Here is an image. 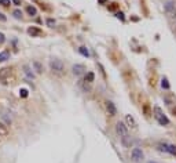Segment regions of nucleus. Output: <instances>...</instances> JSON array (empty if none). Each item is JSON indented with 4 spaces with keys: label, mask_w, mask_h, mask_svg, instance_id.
I'll return each instance as SVG.
<instances>
[{
    "label": "nucleus",
    "mask_w": 176,
    "mask_h": 163,
    "mask_svg": "<svg viewBox=\"0 0 176 163\" xmlns=\"http://www.w3.org/2000/svg\"><path fill=\"white\" fill-rule=\"evenodd\" d=\"M154 118L157 119V122L160 123V125H169V119L164 115V112L161 111V108L160 107H154Z\"/></svg>",
    "instance_id": "obj_1"
},
{
    "label": "nucleus",
    "mask_w": 176,
    "mask_h": 163,
    "mask_svg": "<svg viewBox=\"0 0 176 163\" xmlns=\"http://www.w3.org/2000/svg\"><path fill=\"white\" fill-rule=\"evenodd\" d=\"M50 68H51V71H52L54 73H57V75H62L65 66H63V62L61 61V60H51L50 61Z\"/></svg>",
    "instance_id": "obj_2"
},
{
    "label": "nucleus",
    "mask_w": 176,
    "mask_h": 163,
    "mask_svg": "<svg viewBox=\"0 0 176 163\" xmlns=\"http://www.w3.org/2000/svg\"><path fill=\"white\" fill-rule=\"evenodd\" d=\"M165 13L169 15L171 18H175L176 17V4H175V1H168L167 4H165Z\"/></svg>",
    "instance_id": "obj_3"
},
{
    "label": "nucleus",
    "mask_w": 176,
    "mask_h": 163,
    "mask_svg": "<svg viewBox=\"0 0 176 163\" xmlns=\"http://www.w3.org/2000/svg\"><path fill=\"white\" fill-rule=\"evenodd\" d=\"M131 158L133 162H142L143 160V152H142V149H139V148H133L132 149V153H131Z\"/></svg>",
    "instance_id": "obj_4"
},
{
    "label": "nucleus",
    "mask_w": 176,
    "mask_h": 163,
    "mask_svg": "<svg viewBox=\"0 0 176 163\" xmlns=\"http://www.w3.org/2000/svg\"><path fill=\"white\" fill-rule=\"evenodd\" d=\"M116 131H117V134H118L121 138L128 136V129H127V126L124 125L123 122H118V123L116 125Z\"/></svg>",
    "instance_id": "obj_5"
},
{
    "label": "nucleus",
    "mask_w": 176,
    "mask_h": 163,
    "mask_svg": "<svg viewBox=\"0 0 176 163\" xmlns=\"http://www.w3.org/2000/svg\"><path fill=\"white\" fill-rule=\"evenodd\" d=\"M28 35H30L32 38H39V36L43 35V31L36 28V26H29L28 28Z\"/></svg>",
    "instance_id": "obj_6"
},
{
    "label": "nucleus",
    "mask_w": 176,
    "mask_h": 163,
    "mask_svg": "<svg viewBox=\"0 0 176 163\" xmlns=\"http://www.w3.org/2000/svg\"><path fill=\"white\" fill-rule=\"evenodd\" d=\"M11 75V68H1L0 69V80L3 83H6L7 77H10Z\"/></svg>",
    "instance_id": "obj_7"
},
{
    "label": "nucleus",
    "mask_w": 176,
    "mask_h": 163,
    "mask_svg": "<svg viewBox=\"0 0 176 163\" xmlns=\"http://www.w3.org/2000/svg\"><path fill=\"white\" fill-rule=\"evenodd\" d=\"M72 71H73V73H74L76 76H80L83 72L85 71V66H84V65H81V64H76V65H73Z\"/></svg>",
    "instance_id": "obj_8"
},
{
    "label": "nucleus",
    "mask_w": 176,
    "mask_h": 163,
    "mask_svg": "<svg viewBox=\"0 0 176 163\" xmlns=\"http://www.w3.org/2000/svg\"><path fill=\"white\" fill-rule=\"evenodd\" d=\"M106 111L109 112L110 116H114V115L117 113V109H116V107H114V104L112 101H107L106 102Z\"/></svg>",
    "instance_id": "obj_9"
},
{
    "label": "nucleus",
    "mask_w": 176,
    "mask_h": 163,
    "mask_svg": "<svg viewBox=\"0 0 176 163\" xmlns=\"http://www.w3.org/2000/svg\"><path fill=\"white\" fill-rule=\"evenodd\" d=\"M164 101H165L168 105H172V104H175V102H176L175 94H172V93H167V94L164 95Z\"/></svg>",
    "instance_id": "obj_10"
},
{
    "label": "nucleus",
    "mask_w": 176,
    "mask_h": 163,
    "mask_svg": "<svg viewBox=\"0 0 176 163\" xmlns=\"http://www.w3.org/2000/svg\"><path fill=\"white\" fill-rule=\"evenodd\" d=\"M8 136V129H7V125L3 123L0 120V137H7Z\"/></svg>",
    "instance_id": "obj_11"
},
{
    "label": "nucleus",
    "mask_w": 176,
    "mask_h": 163,
    "mask_svg": "<svg viewBox=\"0 0 176 163\" xmlns=\"http://www.w3.org/2000/svg\"><path fill=\"white\" fill-rule=\"evenodd\" d=\"M125 122H127V125L128 126H131L132 129H136V122H135V119H133V118H132L131 115H127L125 116Z\"/></svg>",
    "instance_id": "obj_12"
},
{
    "label": "nucleus",
    "mask_w": 176,
    "mask_h": 163,
    "mask_svg": "<svg viewBox=\"0 0 176 163\" xmlns=\"http://www.w3.org/2000/svg\"><path fill=\"white\" fill-rule=\"evenodd\" d=\"M121 141H123L124 147H127V148H129V147L132 145V142H133V141H132V138L129 137V136H125V137H123V138H121Z\"/></svg>",
    "instance_id": "obj_13"
},
{
    "label": "nucleus",
    "mask_w": 176,
    "mask_h": 163,
    "mask_svg": "<svg viewBox=\"0 0 176 163\" xmlns=\"http://www.w3.org/2000/svg\"><path fill=\"white\" fill-rule=\"evenodd\" d=\"M33 68H35V71H36L37 73H43V71H44L43 65L39 62V61H33Z\"/></svg>",
    "instance_id": "obj_14"
},
{
    "label": "nucleus",
    "mask_w": 176,
    "mask_h": 163,
    "mask_svg": "<svg viewBox=\"0 0 176 163\" xmlns=\"http://www.w3.org/2000/svg\"><path fill=\"white\" fill-rule=\"evenodd\" d=\"M24 72H25V75L28 76V79H32V80L35 79V73H33L30 69H29V66H28V65H24Z\"/></svg>",
    "instance_id": "obj_15"
},
{
    "label": "nucleus",
    "mask_w": 176,
    "mask_h": 163,
    "mask_svg": "<svg viewBox=\"0 0 176 163\" xmlns=\"http://www.w3.org/2000/svg\"><path fill=\"white\" fill-rule=\"evenodd\" d=\"M26 13L29 14L30 17H35V15H37V10H36L35 6H28L26 7Z\"/></svg>",
    "instance_id": "obj_16"
},
{
    "label": "nucleus",
    "mask_w": 176,
    "mask_h": 163,
    "mask_svg": "<svg viewBox=\"0 0 176 163\" xmlns=\"http://www.w3.org/2000/svg\"><path fill=\"white\" fill-rule=\"evenodd\" d=\"M7 60H10V53L8 51H1L0 53V62H4Z\"/></svg>",
    "instance_id": "obj_17"
},
{
    "label": "nucleus",
    "mask_w": 176,
    "mask_h": 163,
    "mask_svg": "<svg viewBox=\"0 0 176 163\" xmlns=\"http://www.w3.org/2000/svg\"><path fill=\"white\" fill-rule=\"evenodd\" d=\"M94 79H95V75L92 73V72H88L87 73V76H85V83H92L94 82Z\"/></svg>",
    "instance_id": "obj_18"
},
{
    "label": "nucleus",
    "mask_w": 176,
    "mask_h": 163,
    "mask_svg": "<svg viewBox=\"0 0 176 163\" xmlns=\"http://www.w3.org/2000/svg\"><path fill=\"white\" fill-rule=\"evenodd\" d=\"M1 118L4 119L6 125H10V123H11V116H7V111H3V115H1Z\"/></svg>",
    "instance_id": "obj_19"
},
{
    "label": "nucleus",
    "mask_w": 176,
    "mask_h": 163,
    "mask_svg": "<svg viewBox=\"0 0 176 163\" xmlns=\"http://www.w3.org/2000/svg\"><path fill=\"white\" fill-rule=\"evenodd\" d=\"M161 86H162V88H165V90H169V83H168V79L167 77H162V80H161Z\"/></svg>",
    "instance_id": "obj_20"
},
{
    "label": "nucleus",
    "mask_w": 176,
    "mask_h": 163,
    "mask_svg": "<svg viewBox=\"0 0 176 163\" xmlns=\"http://www.w3.org/2000/svg\"><path fill=\"white\" fill-rule=\"evenodd\" d=\"M13 15H14V18L21 19V18H22V11L17 8V10H14V11H13Z\"/></svg>",
    "instance_id": "obj_21"
},
{
    "label": "nucleus",
    "mask_w": 176,
    "mask_h": 163,
    "mask_svg": "<svg viewBox=\"0 0 176 163\" xmlns=\"http://www.w3.org/2000/svg\"><path fill=\"white\" fill-rule=\"evenodd\" d=\"M79 51H80V54H81V55H84V57L89 55V51H88L87 47H80V49H79Z\"/></svg>",
    "instance_id": "obj_22"
},
{
    "label": "nucleus",
    "mask_w": 176,
    "mask_h": 163,
    "mask_svg": "<svg viewBox=\"0 0 176 163\" xmlns=\"http://www.w3.org/2000/svg\"><path fill=\"white\" fill-rule=\"evenodd\" d=\"M168 152L172 155H176V147L175 145H168Z\"/></svg>",
    "instance_id": "obj_23"
},
{
    "label": "nucleus",
    "mask_w": 176,
    "mask_h": 163,
    "mask_svg": "<svg viewBox=\"0 0 176 163\" xmlns=\"http://www.w3.org/2000/svg\"><path fill=\"white\" fill-rule=\"evenodd\" d=\"M19 95H21L22 98H26V97H28V90H26V88H21V91H19Z\"/></svg>",
    "instance_id": "obj_24"
},
{
    "label": "nucleus",
    "mask_w": 176,
    "mask_h": 163,
    "mask_svg": "<svg viewBox=\"0 0 176 163\" xmlns=\"http://www.w3.org/2000/svg\"><path fill=\"white\" fill-rule=\"evenodd\" d=\"M11 4L10 3V0H0V6H3V7H8Z\"/></svg>",
    "instance_id": "obj_25"
},
{
    "label": "nucleus",
    "mask_w": 176,
    "mask_h": 163,
    "mask_svg": "<svg viewBox=\"0 0 176 163\" xmlns=\"http://www.w3.org/2000/svg\"><path fill=\"white\" fill-rule=\"evenodd\" d=\"M47 25L50 26V28H54V25H55V21H54L52 18H48V19H47Z\"/></svg>",
    "instance_id": "obj_26"
},
{
    "label": "nucleus",
    "mask_w": 176,
    "mask_h": 163,
    "mask_svg": "<svg viewBox=\"0 0 176 163\" xmlns=\"http://www.w3.org/2000/svg\"><path fill=\"white\" fill-rule=\"evenodd\" d=\"M4 42H6V36H4V33L0 32V44H3Z\"/></svg>",
    "instance_id": "obj_27"
},
{
    "label": "nucleus",
    "mask_w": 176,
    "mask_h": 163,
    "mask_svg": "<svg viewBox=\"0 0 176 163\" xmlns=\"http://www.w3.org/2000/svg\"><path fill=\"white\" fill-rule=\"evenodd\" d=\"M116 17H117L118 19H121V21H124V14L123 13H117L116 14Z\"/></svg>",
    "instance_id": "obj_28"
},
{
    "label": "nucleus",
    "mask_w": 176,
    "mask_h": 163,
    "mask_svg": "<svg viewBox=\"0 0 176 163\" xmlns=\"http://www.w3.org/2000/svg\"><path fill=\"white\" fill-rule=\"evenodd\" d=\"M6 19H7V17H6V15H4V14H1V13H0V21H1V22H4Z\"/></svg>",
    "instance_id": "obj_29"
},
{
    "label": "nucleus",
    "mask_w": 176,
    "mask_h": 163,
    "mask_svg": "<svg viewBox=\"0 0 176 163\" xmlns=\"http://www.w3.org/2000/svg\"><path fill=\"white\" fill-rule=\"evenodd\" d=\"M13 3L15 6H19V4H21V0H13Z\"/></svg>",
    "instance_id": "obj_30"
},
{
    "label": "nucleus",
    "mask_w": 176,
    "mask_h": 163,
    "mask_svg": "<svg viewBox=\"0 0 176 163\" xmlns=\"http://www.w3.org/2000/svg\"><path fill=\"white\" fill-rule=\"evenodd\" d=\"M106 1H107V0H98V3H99V4H105Z\"/></svg>",
    "instance_id": "obj_31"
},
{
    "label": "nucleus",
    "mask_w": 176,
    "mask_h": 163,
    "mask_svg": "<svg viewBox=\"0 0 176 163\" xmlns=\"http://www.w3.org/2000/svg\"><path fill=\"white\" fill-rule=\"evenodd\" d=\"M172 112H173V113H176V109H173V111H172Z\"/></svg>",
    "instance_id": "obj_32"
},
{
    "label": "nucleus",
    "mask_w": 176,
    "mask_h": 163,
    "mask_svg": "<svg viewBox=\"0 0 176 163\" xmlns=\"http://www.w3.org/2000/svg\"><path fill=\"white\" fill-rule=\"evenodd\" d=\"M147 163H156V162H147Z\"/></svg>",
    "instance_id": "obj_33"
}]
</instances>
